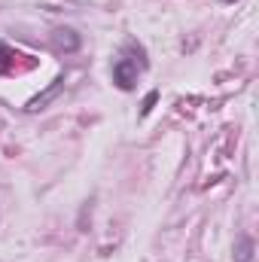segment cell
<instances>
[{
    "label": "cell",
    "mask_w": 259,
    "mask_h": 262,
    "mask_svg": "<svg viewBox=\"0 0 259 262\" xmlns=\"http://www.w3.org/2000/svg\"><path fill=\"white\" fill-rule=\"evenodd\" d=\"M143 67H146L143 58H131V55L116 58V64H113V82H116L122 92H131L134 82H137V76L143 73Z\"/></svg>",
    "instance_id": "cell-1"
},
{
    "label": "cell",
    "mask_w": 259,
    "mask_h": 262,
    "mask_svg": "<svg viewBox=\"0 0 259 262\" xmlns=\"http://www.w3.org/2000/svg\"><path fill=\"white\" fill-rule=\"evenodd\" d=\"M61 89H64V79H55V82H52V85H49L43 95H37L34 101H28V107H25V110H28V113H37V110H43V107H46V104H49V101H52V98H55Z\"/></svg>",
    "instance_id": "cell-2"
},
{
    "label": "cell",
    "mask_w": 259,
    "mask_h": 262,
    "mask_svg": "<svg viewBox=\"0 0 259 262\" xmlns=\"http://www.w3.org/2000/svg\"><path fill=\"white\" fill-rule=\"evenodd\" d=\"M235 262H253V241L250 238H241L238 247H235Z\"/></svg>",
    "instance_id": "cell-3"
},
{
    "label": "cell",
    "mask_w": 259,
    "mask_h": 262,
    "mask_svg": "<svg viewBox=\"0 0 259 262\" xmlns=\"http://www.w3.org/2000/svg\"><path fill=\"white\" fill-rule=\"evenodd\" d=\"M64 43H67V49H76L79 46V40L73 37V31H55V46L61 49Z\"/></svg>",
    "instance_id": "cell-4"
},
{
    "label": "cell",
    "mask_w": 259,
    "mask_h": 262,
    "mask_svg": "<svg viewBox=\"0 0 259 262\" xmlns=\"http://www.w3.org/2000/svg\"><path fill=\"white\" fill-rule=\"evenodd\" d=\"M153 101H156V92H149V98L143 101V113H149V107H153Z\"/></svg>",
    "instance_id": "cell-5"
},
{
    "label": "cell",
    "mask_w": 259,
    "mask_h": 262,
    "mask_svg": "<svg viewBox=\"0 0 259 262\" xmlns=\"http://www.w3.org/2000/svg\"><path fill=\"white\" fill-rule=\"evenodd\" d=\"M223 3H235V0H223Z\"/></svg>",
    "instance_id": "cell-6"
}]
</instances>
